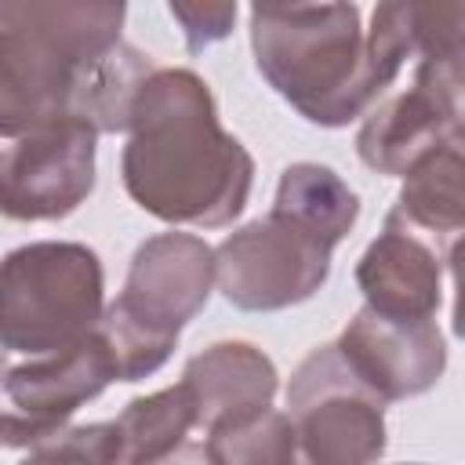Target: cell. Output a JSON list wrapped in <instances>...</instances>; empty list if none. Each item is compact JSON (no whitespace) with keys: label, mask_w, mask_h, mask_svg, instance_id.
Masks as SVG:
<instances>
[{"label":"cell","mask_w":465,"mask_h":465,"mask_svg":"<svg viewBox=\"0 0 465 465\" xmlns=\"http://www.w3.org/2000/svg\"><path fill=\"white\" fill-rule=\"evenodd\" d=\"M356 193L331 167H287L272 211L222 240L214 251V280L222 294L251 312L305 302L327 280L331 251L356 222Z\"/></svg>","instance_id":"cell-3"},{"label":"cell","mask_w":465,"mask_h":465,"mask_svg":"<svg viewBox=\"0 0 465 465\" xmlns=\"http://www.w3.org/2000/svg\"><path fill=\"white\" fill-rule=\"evenodd\" d=\"M454 138H461V58H418L414 87L367 116L356 149L371 171L407 174Z\"/></svg>","instance_id":"cell-10"},{"label":"cell","mask_w":465,"mask_h":465,"mask_svg":"<svg viewBox=\"0 0 465 465\" xmlns=\"http://www.w3.org/2000/svg\"><path fill=\"white\" fill-rule=\"evenodd\" d=\"M287 407L309 465H374L385 450L381 400L349 371L338 345L302 360L287 385Z\"/></svg>","instance_id":"cell-7"},{"label":"cell","mask_w":465,"mask_h":465,"mask_svg":"<svg viewBox=\"0 0 465 465\" xmlns=\"http://www.w3.org/2000/svg\"><path fill=\"white\" fill-rule=\"evenodd\" d=\"M94 127L58 120L0 149V214L18 222L65 218L94 185Z\"/></svg>","instance_id":"cell-8"},{"label":"cell","mask_w":465,"mask_h":465,"mask_svg":"<svg viewBox=\"0 0 465 465\" xmlns=\"http://www.w3.org/2000/svg\"><path fill=\"white\" fill-rule=\"evenodd\" d=\"M334 345L349 371L381 403L432 389L447 363L443 338L432 320H392L367 305Z\"/></svg>","instance_id":"cell-11"},{"label":"cell","mask_w":465,"mask_h":465,"mask_svg":"<svg viewBox=\"0 0 465 465\" xmlns=\"http://www.w3.org/2000/svg\"><path fill=\"white\" fill-rule=\"evenodd\" d=\"M214 465H298V436L287 414L265 411L247 425L207 436Z\"/></svg>","instance_id":"cell-16"},{"label":"cell","mask_w":465,"mask_h":465,"mask_svg":"<svg viewBox=\"0 0 465 465\" xmlns=\"http://www.w3.org/2000/svg\"><path fill=\"white\" fill-rule=\"evenodd\" d=\"M124 185L163 222L225 225L251 193L254 163L222 131L207 84L189 69H153L127 116Z\"/></svg>","instance_id":"cell-1"},{"label":"cell","mask_w":465,"mask_h":465,"mask_svg":"<svg viewBox=\"0 0 465 465\" xmlns=\"http://www.w3.org/2000/svg\"><path fill=\"white\" fill-rule=\"evenodd\" d=\"M211 283L214 251L200 236L160 232L134 251L120 298L94 327L116 381H138L171 356L178 331L207 305Z\"/></svg>","instance_id":"cell-5"},{"label":"cell","mask_w":465,"mask_h":465,"mask_svg":"<svg viewBox=\"0 0 465 465\" xmlns=\"http://www.w3.org/2000/svg\"><path fill=\"white\" fill-rule=\"evenodd\" d=\"M4 363H7V345L0 341V374H4Z\"/></svg>","instance_id":"cell-20"},{"label":"cell","mask_w":465,"mask_h":465,"mask_svg":"<svg viewBox=\"0 0 465 465\" xmlns=\"http://www.w3.org/2000/svg\"><path fill=\"white\" fill-rule=\"evenodd\" d=\"M149 465H214V461H211L203 443H178L171 454H163V458H156Z\"/></svg>","instance_id":"cell-19"},{"label":"cell","mask_w":465,"mask_h":465,"mask_svg":"<svg viewBox=\"0 0 465 465\" xmlns=\"http://www.w3.org/2000/svg\"><path fill=\"white\" fill-rule=\"evenodd\" d=\"M113 378L116 371L98 331L62 352L15 367L0 385V443L25 447L62 432L80 403L94 400Z\"/></svg>","instance_id":"cell-9"},{"label":"cell","mask_w":465,"mask_h":465,"mask_svg":"<svg viewBox=\"0 0 465 465\" xmlns=\"http://www.w3.org/2000/svg\"><path fill=\"white\" fill-rule=\"evenodd\" d=\"M251 44L262 76L312 124L356 120L414 54L411 4H378L363 36L352 4L254 7Z\"/></svg>","instance_id":"cell-2"},{"label":"cell","mask_w":465,"mask_h":465,"mask_svg":"<svg viewBox=\"0 0 465 465\" xmlns=\"http://www.w3.org/2000/svg\"><path fill=\"white\" fill-rule=\"evenodd\" d=\"M113 425L120 436V465H149L185 443V432L196 425L193 396L178 381L174 389L131 400Z\"/></svg>","instance_id":"cell-15"},{"label":"cell","mask_w":465,"mask_h":465,"mask_svg":"<svg viewBox=\"0 0 465 465\" xmlns=\"http://www.w3.org/2000/svg\"><path fill=\"white\" fill-rule=\"evenodd\" d=\"M298 465H309V461H298Z\"/></svg>","instance_id":"cell-21"},{"label":"cell","mask_w":465,"mask_h":465,"mask_svg":"<svg viewBox=\"0 0 465 465\" xmlns=\"http://www.w3.org/2000/svg\"><path fill=\"white\" fill-rule=\"evenodd\" d=\"M102 320V265L84 243H29L0 262V341L62 352Z\"/></svg>","instance_id":"cell-6"},{"label":"cell","mask_w":465,"mask_h":465,"mask_svg":"<svg viewBox=\"0 0 465 465\" xmlns=\"http://www.w3.org/2000/svg\"><path fill=\"white\" fill-rule=\"evenodd\" d=\"M454 265V254L436 247L396 211H389L381 236L356 265V283L367 294V309L392 320H432L440 309V269Z\"/></svg>","instance_id":"cell-12"},{"label":"cell","mask_w":465,"mask_h":465,"mask_svg":"<svg viewBox=\"0 0 465 465\" xmlns=\"http://www.w3.org/2000/svg\"><path fill=\"white\" fill-rule=\"evenodd\" d=\"M182 385L193 396L196 425L222 432L269 411L276 392V367L247 341H222L189 360Z\"/></svg>","instance_id":"cell-13"},{"label":"cell","mask_w":465,"mask_h":465,"mask_svg":"<svg viewBox=\"0 0 465 465\" xmlns=\"http://www.w3.org/2000/svg\"><path fill=\"white\" fill-rule=\"evenodd\" d=\"M171 15L185 25V44L189 51H200L214 40H222L236 18V4H171Z\"/></svg>","instance_id":"cell-18"},{"label":"cell","mask_w":465,"mask_h":465,"mask_svg":"<svg viewBox=\"0 0 465 465\" xmlns=\"http://www.w3.org/2000/svg\"><path fill=\"white\" fill-rule=\"evenodd\" d=\"M124 4H0V134L84 120Z\"/></svg>","instance_id":"cell-4"},{"label":"cell","mask_w":465,"mask_h":465,"mask_svg":"<svg viewBox=\"0 0 465 465\" xmlns=\"http://www.w3.org/2000/svg\"><path fill=\"white\" fill-rule=\"evenodd\" d=\"M22 465H120V436L113 421L76 425L36 443Z\"/></svg>","instance_id":"cell-17"},{"label":"cell","mask_w":465,"mask_h":465,"mask_svg":"<svg viewBox=\"0 0 465 465\" xmlns=\"http://www.w3.org/2000/svg\"><path fill=\"white\" fill-rule=\"evenodd\" d=\"M407 225L429 236L436 247L454 254L461 222H465V193H461V138L432 149L407 171V185L400 203L392 207Z\"/></svg>","instance_id":"cell-14"}]
</instances>
